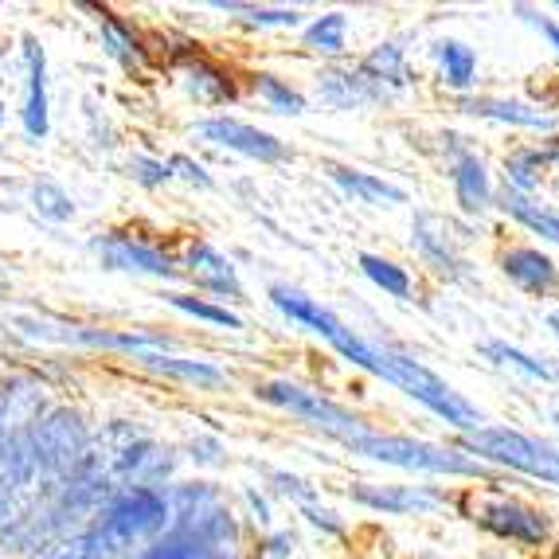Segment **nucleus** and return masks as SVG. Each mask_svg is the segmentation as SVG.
Instances as JSON below:
<instances>
[{
    "label": "nucleus",
    "instance_id": "nucleus-14",
    "mask_svg": "<svg viewBox=\"0 0 559 559\" xmlns=\"http://www.w3.org/2000/svg\"><path fill=\"white\" fill-rule=\"evenodd\" d=\"M318 91L336 110H356V106L376 103V98L388 94L383 86H376L372 79L364 75V71H325V75L318 79Z\"/></svg>",
    "mask_w": 559,
    "mask_h": 559
},
{
    "label": "nucleus",
    "instance_id": "nucleus-39",
    "mask_svg": "<svg viewBox=\"0 0 559 559\" xmlns=\"http://www.w3.org/2000/svg\"><path fill=\"white\" fill-rule=\"evenodd\" d=\"M266 551H271L274 559H289V556H294V536H289V532L271 536V540H266Z\"/></svg>",
    "mask_w": 559,
    "mask_h": 559
},
{
    "label": "nucleus",
    "instance_id": "nucleus-19",
    "mask_svg": "<svg viewBox=\"0 0 559 559\" xmlns=\"http://www.w3.org/2000/svg\"><path fill=\"white\" fill-rule=\"evenodd\" d=\"M356 504H368V509H380V513H415V509H435V497L419 493V489H388V485H356L353 489Z\"/></svg>",
    "mask_w": 559,
    "mask_h": 559
},
{
    "label": "nucleus",
    "instance_id": "nucleus-40",
    "mask_svg": "<svg viewBox=\"0 0 559 559\" xmlns=\"http://www.w3.org/2000/svg\"><path fill=\"white\" fill-rule=\"evenodd\" d=\"M247 501H251V509H254V516H259L262 524L271 521V509H266V501H262L259 493H254V489H247Z\"/></svg>",
    "mask_w": 559,
    "mask_h": 559
},
{
    "label": "nucleus",
    "instance_id": "nucleus-35",
    "mask_svg": "<svg viewBox=\"0 0 559 559\" xmlns=\"http://www.w3.org/2000/svg\"><path fill=\"white\" fill-rule=\"evenodd\" d=\"M188 457L197 466H219L224 462V442L215 439V435H197V439L188 442Z\"/></svg>",
    "mask_w": 559,
    "mask_h": 559
},
{
    "label": "nucleus",
    "instance_id": "nucleus-20",
    "mask_svg": "<svg viewBox=\"0 0 559 559\" xmlns=\"http://www.w3.org/2000/svg\"><path fill=\"white\" fill-rule=\"evenodd\" d=\"M466 114H477V118H497V121H513V126H532V130H551L556 121L540 110H528L521 103H497V98H466L462 103Z\"/></svg>",
    "mask_w": 559,
    "mask_h": 559
},
{
    "label": "nucleus",
    "instance_id": "nucleus-16",
    "mask_svg": "<svg viewBox=\"0 0 559 559\" xmlns=\"http://www.w3.org/2000/svg\"><path fill=\"white\" fill-rule=\"evenodd\" d=\"M504 274L516 282V286H524L528 294H548L551 286H556V262L548 259V254L532 251V247H521V251H509L501 259Z\"/></svg>",
    "mask_w": 559,
    "mask_h": 559
},
{
    "label": "nucleus",
    "instance_id": "nucleus-10",
    "mask_svg": "<svg viewBox=\"0 0 559 559\" xmlns=\"http://www.w3.org/2000/svg\"><path fill=\"white\" fill-rule=\"evenodd\" d=\"M24 106H20V121L32 141H44L51 130V114H47V51L36 36H24Z\"/></svg>",
    "mask_w": 559,
    "mask_h": 559
},
{
    "label": "nucleus",
    "instance_id": "nucleus-2",
    "mask_svg": "<svg viewBox=\"0 0 559 559\" xmlns=\"http://www.w3.org/2000/svg\"><path fill=\"white\" fill-rule=\"evenodd\" d=\"M173 524L168 513V489H118L110 501L98 509L83 536L91 559H126L133 556V548L160 540Z\"/></svg>",
    "mask_w": 559,
    "mask_h": 559
},
{
    "label": "nucleus",
    "instance_id": "nucleus-17",
    "mask_svg": "<svg viewBox=\"0 0 559 559\" xmlns=\"http://www.w3.org/2000/svg\"><path fill=\"white\" fill-rule=\"evenodd\" d=\"M126 559H235V551L231 548H212V544L192 540V536H185V532L168 528L160 540L145 544V548L133 551V556H126Z\"/></svg>",
    "mask_w": 559,
    "mask_h": 559
},
{
    "label": "nucleus",
    "instance_id": "nucleus-23",
    "mask_svg": "<svg viewBox=\"0 0 559 559\" xmlns=\"http://www.w3.org/2000/svg\"><path fill=\"white\" fill-rule=\"evenodd\" d=\"M165 301L173 309H180V313H188V318L197 321H207V325L215 329H242V318L239 313H231L227 306H219V301H207V298H197V294H165Z\"/></svg>",
    "mask_w": 559,
    "mask_h": 559
},
{
    "label": "nucleus",
    "instance_id": "nucleus-24",
    "mask_svg": "<svg viewBox=\"0 0 559 559\" xmlns=\"http://www.w3.org/2000/svg\"><path fill=\"white\" fill-rule=\"evenodd\" d=\"M360 71L372 79L376 86H383V91H388V86H403V83H407V71H403V51L395 44H380V47H376L372 56L360 63Z\"/></svg>",
    "mask_w": 559,
    "mask_h": 559
},
{
    "label": "nucleus",
    "instance_id": "nucleus-3",
    "mask_svg": "<svg viewBox=\"0 0 559 559\" xmlns=\"http://www.w3.org/2000/svg\"><path fill=\"white\" fill-rule=\"evenodd\" d=\"M91 439H94V430L86 427V419L75 407H47L36 427H32L36 457L44 462L47 474H56V477H67L83 462Z\"/></svg>",
    "mask_w": 559,
    "mask_h": 559
},
{
    "label": "nucleus",
    "instance_id": "nucleus-38",
    "mask_svg": "<svg viewBox=\"0 0 559 559\" xmlns=\"http://www.w3.org/2000/svg\"><path fill=\"white\" fill-rule=\"evenodd\" d=\"M301 516H306L309 524H318V528H325V532H333V536H341V521H333V513H329V509L306 504V509H301Z\"/></svg>",
    "mask_w": 559,
    "mask_h": 559
},
{
    "label": "nucleus",
    "instance_id": "nucleus-26",
    "mask_svg": "<svg viewBox=\"0 0 559 559\" xmlns=\"http://www.w3.org/2000/svg\"><path fill=\"white\" fill-rule=\"evenodd\" d=\"M345 28H348L345 12H329V16L313 20L306 28V47L325 51V56H341L345 51Z\"/></svg>",
    "mask_w": 559,
    "mask_h": 559
},
{
    "label": "nucleus",
    "instance_id": "nucleus-43",
    "mask_svg": "<svg viewBox=\"0 0 559 559\" xmlns=\"http://www.w3.org/2000/svg\"><path fill=\"white\" fill-rule=\"evenodd\" d=\"M551 329H556V333H559V318H551Z\"/></svg>",
    "mask_w": 559,
    "mask_h": 559
},
{
    "label": "nucleus",
    "instance_id": "nucleus-27",
    "mask_svg": "<svg viewBox=\"0 0 559 559\" xmlns=\"http://www.w3.org/2000/svg\"><path fill=\"white\" fill-rule=\"evenodd\" d=\"M254 94H259L262 103L271 106L274 114H301L306 110V98H301L289 83H282L278 75H266V71L254 75Z\"/></svg>",
    "mask_w": 559,
    "mask_h": 559
},
{
    "label": "nucleus",
    "instance_id": "nucleus-44",
    "mask_svg": "<svg viewBox=\"0 0 559 559\" xmlns=\"http://www.w3.org/2000/svg\"><path fill=\"white\" fill-rule=\"evenodd\" d=\"M0 121H4V103H0Z\"/></svg>",
    "mask_w": 559,
    "mask_h": 559
},
{
    "label": "nucleus",
    "instance_id": "nucleus-32",
    "mask_svg": "<svg viewBox=\"0 0 559 559\" xmlns=\"http://www.w3.org/2000/svg\"><path fill=\"white\" fill-rule=\"evenodd\" d=\"M559 160V150H532V153H516L513 160H509V177L516 180L521 188H532L536 185V177L532 173H540L544 165H556Z\"/></svg>",
    "mask_w": 559,
    "mask_h": 559
},
{
    "label": "nucleus",
    "instance_id": "nucleus-28",
    "mask_svg": "<svg viewBox=\"0 0 559 559\" xmlns=\"http://www.w3.org/2000/svg\"><path fill=\"white\" fill-rule=\"evenodd\" d=\"M504 207H509L521 224H528L532 231H540V235H548V239L559 242V215L544 212V207H536L532 200H524L516 188H504Z\"/></svg>",
    "mask_w": 559,
    "mask_h": 559
},
{
    "label": "nucleus",
    "instance_id": "nucleus-4",
    "mask_svg": "<svg viewBox=\"0 0 559 559\" xmlns=\"http://www.w3.org/2000/svg\"><path fill=\"white\" fill-rule=\"evenodd\" d=\"M345 447H353L356 454L376 457V462H392L403 469H430V474H481L477 462L462 457L457 450L430 447V442H411V439H392V435H376V430H364L356 439H348Z\"/></svg>",
    "mask_w": 559,
    "mask_h": 559
},
{
    "label": "nucleus",
    "instance_id": "nucleus-21",
    "mask_svg": "<svg viewBox=\"0 0 559 559\" xmlns=\"http://www.w3.org/2000/svg\"><path fill=\"white\" fill-rule=\"evenodd\" d=\"M454 188H457V204L466 207V212H481V207H489V177H485L481 160L469 157V153L457 157Z\"/></svg>",
    "mask_w": 559,
    "mask_h": 559
},
{
    "label": "nucleus",
    "instance_id": "nucleus-42",
    "mask_svg": "<svg viewBox=\"0 0 559 559\" xmlns=\"http://www.w3.org/2000/svg\"><path fill=\"white\" fill-rule=\"evenodd\" d=\"M4 51H9V39H4V36H0V56H4Z\"/></svg>",
    "mask_w": 559,
    "mask_h": 559
},
{
    "label": "nucleus",
    "instance_id": "nucleus-30",
    "mask_svg": "<svg viewBox=\"0 0 559 559\" xmlns=\"http://www.w3.org/2000/svg\"><path fill=\"white\" fill-rule=\"evenodd\" d=\"M360 271L368 274V278H372L380 289L395 294V298H407V294H411V278H407V274H403L395 262L380 259V254H360Z\"/></svg>",
    "mask_w": 559,
    "mask_h": 559
},
{
    "label": "nucleus",
    "instance_id": "nucleus-13",
    "mask_svg": "<svg viewBox=\"0 0 559 559\" xmlns=\"http://www.w3.org/2000/svg\"><path fill=\"white\" fill-rule=\"evenodd\" d=\"M185 86H188V94L197 98V103H204V106H219V103H231L235 94V79H231V71H224L219 63H212V59H204L197 51V56H188V63H185Z\"/></svg>",
    "mask_w": 559,
    "mask_h": 559
},
{
    "label": "nucleus",
    "instance_id": "nucleus-8",
    "mask_svg": "<svg viewBox=\"0 0 559 559\" xmlns=\"http://www.w3.org/2000/svg\"><path fill=\"white\" fill-rule=\"evenodd\" d=\"M197 133L215 145V150H231L242 153V157L262 160V165H278V160L289 157L286 141H278L274 133L259 130L251 121H239V118H227V114H215V118H204L197 126Z\"/></svg>",
    "mask_w": 559,
    "mask_h": 559
},
{
    "label": "nucleus",
    "instance_id": "nucleus-15",
    "mask_svg": "<svg viewBox=\"0 0 559 559\" xmlns=\"http://www.w3.org/2000/svg\"><path fill=\"white\" fill-rule=\"evenodd\" d=\"M94 12H98V32H103L106 56L126 67V71H138V67L145 63V44H141V36L121 16H114L110 9H94Z\"/></svg>",
    "mask_w": 559,
    "mask_h": 559
},
{
    "label": "nucleus",
    "instance_id": "nucleus-41",
    "mask_svg": "<svg viewBox=\"0 0 559 559\" xmlns=\"http://www.w3.org/2000/svg\"><path fill=\"white\" fill-rule=\"evenodd\" d=\"M540 28H544V32H548V39H551V44H556V47H559V24H548V20H544Z\"/></svg>",
    "mask_w": 559,
    "mask_h": 559
},
{
    "label": "nucleus",
    "instance_id": "nucleus-11",
    "mask_svg": "<svg viewBox=\"0 0 559 559\" xmlns=\"http://www.w3.org/2000/svg\"><path fill=\"white\" fill-rule=\"evenodd\" d=\"M141 368L165 376V380H177L197 388V392H215V388H227V372L215 368L212 360H192V356H177V353H141L133 356Z\"/></svg>",
    "mask_w": 559,
    "mask_h": 559
},
{
    "label": "nucleus",
    "instance_id": "nucleus-6",
    "mask_svg": "<svg viewBox=\"0 0 559 559\" xmlns=\"http://www.w3.org/2000/svg\"><path fill=\"white\" fill-rule=\"evenodd\" d=\"M462 447L474 450V454H481V457H493V462H501V466L521 469V474L544 477V481H559V450L540 447V442L524 439V435H516V430L477 427V430H466Z\"/></svg>",
    "mask_w": 559,
    "mask_h": 559
},
{
    "label": "nucleus",
    "instance_id": "nucleus-36",
    "mask_svg": "<svg viewBox=\"0 0 559 559\" xmlns=\"http://www.w3.org/2000/svg\"><path fill=\"white\" fill-rule=\"evenodd\" d=\"M271 481H274V489L278 493H286V497H294V501L306 509V504H313V489H309L301 477H289V474H271Z\"/></svg>",
    "mask_w": 559,
    "mask_h": 559
},
{
    "label": "nucleus",
    "instance_id": "nucleus-29",
    "mask_svg": "<svg viewBox=\"0 0 559 559\" xmlns=\"http://www.w3.org/2000/svg\"><path fill=\"white\" fill-rule=\"evenodd\" d=\"M435 56H439L450 86H469V83H474V51H469V47L447 39V44L435 47Z\"/></svg>",
    "mask_w": 559,
    "mask_h": 559
},
{
    "label": "nucleus",
    "instance_id": "nucleus-37",
    "mask_svg": "<svg viewBox=\"0 0 559 559\" xmlns=\"http://www.w3.org/2000/svg\"><path fill=\"white\" fill-rule=\"evenodd\" d=\"M32 559H91V551H86L83 536H71V540H63V544H56V548L39 551V556H32Z\"/></svg>",
    "mask_w": 559,
    "mask_h": 559
},
{
    "label": "nucleus",
    "instance_id": "nucleus-12",
    "mask_svg": "<svg viewBox=\"0 0 559 559\" xmlns=\"http://www.w3.org/2000/svg\"><path fill=\"white\" fill-rule=\"evenodd\" d=\"M481 524L504 540H521V544H540L548 536V524H544L540 513H532L524 504L516 501H501V504H489L481 513Z\"/></svg>",
    "mask_w": 559,
    "mask_h": 559
},
{
    "label": "nucleus",
    "instance_id": "nucleus-25",
    "mask_svg": "<svg viewBox=\"0 0 559 559\" xmlns=\"http://www.w3.org/2000/svg\"><path fill=\"white\" fill-rule=\"evenodd\" d=\"M215 9L231 12L251 28H294L301 20L298 9H259V4H235V0H215Z\"/></svg>",
    "mask_w": 559,
    "mask_h": 559
},
{
    "label": "nucleus",
    "instance_id": "nucleus-31",
    "mask_svg": "<svg viewBox=\"0 0 559 559\" xmlns=\"http://www.w3.org/2000/svg\"><path fill=\"white\" fill-rule=\"evenodd\" d=\"M126 177L133 180V185H141V188H165L168 180V165H165V157H150V153H133L130 160H126Z\"/></svg>",
    "mask_w": 559,
    "mask_h": 559
},
{
    "label": "nucleus",
    "instance_id": "nucleus-9",
    "mask_svg": "<svg viewBox=\"0 0 559 559\" xmlns=\"http://www.w3.org/2000/svg\"><path fill=\"white\" fill-rule=\"evenodd\" d=\"M180 266H185L180 274H188V282H197L200 289H207L215 298L242 301V282H239V274H235V262L215 251L212 242H204V239L188 242Z\"/></svg>",
    "mask_w": 559,
    "mask_h": 559
},
{
    "label": "nucleus",
    "instance_id": "nucleus-5",
    "mask_svg": "<svg viewBox=\"0 0 559 559\" xmlns=\"http://www.w3.org/2000/svg\"><path fill=\"white\" fill-rule=\"evenodd\" d=\"M254 395H259L262 403H274V407L289 411V415H298L301 423H309V427L325 430V435H336L341 442L356 439V435H364V419L360 415H353V411L336 407V403H329L321 392H309V388H298V383L289 380H271V383H259L254 388Z\"/></svg>",
    "mask_w": 559,
    "mask_h": 559
},
{
    "label": "nucleus",
    "instance_id": "nucleus-22",
    "mask_svg": "<svg viewBox=\"0 0 559 559\" xmlns=\"http://www.w3.org/2000/svg\"><path fill=\"white\" fill-rule=\"evenodd\" d=\"M28 200H32V207H36L39 219H47V224H71L79 212L75 197H71L63 185H56V180H36Z\"/></svg>",
    "mask_w": 559,
    "mask_h": 559
},
{
    "label": "nucleus",
    "instance_id": "nucleus-18",
    "mask_svg": "<svg viewBox=\"0 0 559 559\" xmlns=\"http://www.w3.org/2000/svg\"><path fill=\"white\" fill-rule=\"evenodd\" d=\"M329 177L345 188L353 200H364V204H403V200H407V192H403V188L388 185V180L372 177V173H360V168L333 165V168H329Z\"/></svg>",
    "mask_w": 559,
    "mask_h": 559
},
{
    "label": "nucleus",
    "instance_id": "nucleus-34",
    "mask_svg": "<svg viewBox=\"0 0 559 559\" xmlns=\"http://www.w3.org/2000/svg\"><path fill=\"white\" fill-rule=\"evenodd\" d=\"M485 353L493 356V360H501V364H513V368H521V372L536 376V380H551V376H556V372H551V368H548V364L532 360V356L516 353V348L501 345V341H489V345H485Z\"/></svg>",
    "mask_w": 559,
    "mask_h": 559
},
{
    "label": "nucleus",
    "instance_id": "nucleus-45",
    "mask_svg": "<svg viewBox=\"0 0 559 559\" xmlns=\"http://www.w3.org/2000/svg\"><path fill=\"white\" fill-rule=\"evenodd\" d=\"M0 294H4V282H0Z\"/></svg>",
    "mask_w": 559,
    "mask_h": 559
},
{
    "label": "nucleus",
    "instance_id": "nucleus-33",
    "mask_svg": "<svg viewBox=\"0 0 559 559\" xmlns=\"http://www.w3.org/2000/svg\"><path fill=\"white\" fill-rule=\"evenodd\" d=\"M165 165H168V177H180L185 185L200 188V192H212V188H215L212 173H207V168L200 165V160L188 157V153H173V157H168Z\"/></svg>",
    "mask_w": 559,
    "mask_h": 559
},
{
    "label": "nucleus",
    "instance_id": "nucleus-7",
    "mask_svg": "<svg viewBox=\"0 0 559 559\" xmlns=\"http://www.w3.org/2000/svg\"><path fill=\"white\" fill-rule=\"evenodd\" d=\"M91 254L103 262L106 271H118V274H145V278H177L180 274V262L157 247V242H145L130 231H103L91 239Z\"/></svg>",
    "mask_w": 559,
    "mask_h": 559
},
{
    "label": "nucleus",
    "instance_id": "nucleus-1",
    "mask_svg": "<svg viewBox=\"0 0 559 559\" xmlns=\"http://www.w3.org/2000/svg\"><path fill=\"white\" fill-rule=\"evenodd\" d=\"M271 301L282 309V313H286L289 321H298V325H306V329H313L318 336H325L329 345H333L336 353L345 356V360L360 364V368H368V372L380 376V380H388V383H395V388H403V392L415 395L419 403H427V407L435 411V415H442V419L454 423V427L477 430L481 415H477V411L469 407V403L462 400L457 392H450V388L439 380V376L427 372L423 364L411 360V356H400V353H388V348L368 345L364 336H356L353 329L345 325V321H336L325 306H318L313 298H306L301 289L271 286Z\"/></svg>",
    "mask_w": 559,
    "mask_h": 559
}]
</instances>
